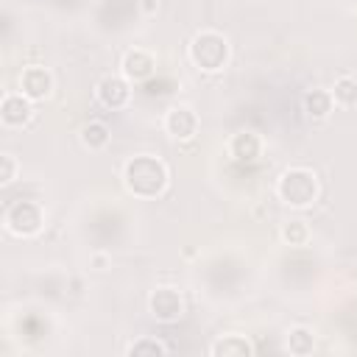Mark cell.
Segmentation results:
<instances>
[{"label": "cell", "instance_id": "2", "mask_svg": "<svg viewBox=\"0 0 357 357\" xmlns=\"http://www.w3.org/2000/svg\"><path fill=\"white\" fill-rule=\"evenodd\" d=\"M276 198L290 206V209H307L318 201L321 195V181L315 176L312 167H304V165H293V167H284L276 178V187H273Z\"/></svg>", "mask_w": 357, "mask_h": 357}, {"label": "cell", "instance_id": "12", "mask_svg": "<svg viewBox=\"0 0 357 357\" xmlns=\"http://www.w3.org/2000/svg\"><path fill=\"white\" fill-rule=\"evenodd\" d=\"M209 354H215V357H243V354H254V346H251V340L245 337V335H240V332H226V335H220L212 346H209Z\"/></svg>", "mask_w": 357, "mask_h": 357}, {"label": "cell", "instance_id": "10", "mask_svg": "<svg viewBox=\"0 0 357 357\" xmlns=\"http://www.w3.org/2000/svg\"><path fill=\"white\" fill-rule=\"evenodd\" d=\"M33 117V100L25 98L20 89L17 92H6L3 103H0V123L6 128H22L28 126Z\"/></svg>", "mask_w": 357, "mask_h": 357}, {"label": "cell", "instance_id": "13", "mask_svg": "<svg viewBox=\"0 0 357 357\" xmlns=\"http://www.w3.org/2000/svg\"><path fill=\"white\" fill-rule=\"evenodd\" d=\"M301 106H304L307 117H312V120H326V117L332 114V109H335V100H332V92H329V89L315 86V89H307V92H304Z\"/></svg>", "mask_w": 357, "mask_h": 357}, {"label": "cell", "instance_id": "17", "mask_svg": "<svg viewBox=\"0 0 357 357\" xmlns=\"http://www.w3.org/2000/svg\"><path fill=\"white\" fill-rule=\"evenodd\" d=\"M312 349H315V332H312L310 326H293V329L287 332V351H290V354L304 357V354H310Z\"/></svg>", "mask_w": 357, "mask_h": 357}, {"label": "cell", "instance_id": "3", "mask_svg": "<svg viewBox=\"0 0 357 357\" xmlns=\"http://www.w3.org/2000/svg\"><path fill=\"white\" fill-rule=\"evenodd\" d=\"M187 56H190V64L195 70H201V73H220L229 64L231 47H229V39L220 31L204 28V31H198L190 39Z\"/></svg>", "mask_w": 357, "mask_h": 357}, {"label": "cell", "instance_id": "4", "mask_svg": "<svg viewBox=\"0 0 357 357\" xmlns=\"http://www.w3.org/2000/svg\"><path fill=\"white\" fill-rule=\"evenodd\" d=\"M3 226L14 237H36L45 229V212L36 201L17 198L3 209Z\"/></svg>", "mask_w": 357, "mask_h": 357}, {"label": "cell", "instance_id": "16", "mask_svg": "<svg viewBox=\"0 0 357 357\" xmlns=\"http://www.w3.org/2000/svg\"><path fill=\"white\" fill-rule=\"evenodd\" d=\"M329 92H332L335 106H340V109L357 106V78H354V75H340V78L332 84Z\"/></svg>", "mask_w": 357, "mask_h": 357}, {"label": "cell", "instance_id": "15", "mask_svg": "<svg viewBox=\"0 0 357 357\" xmlns=\"http://www.w3.org/2000/svg\"><path fill=\"white\" fill-rule=\"evenodd\" d=\"M279 237H282V243H284V245L301 248V245H307V243H310V237H312V229H310V223H307V220H301V218H293V220L282 223V229H279Z\"/></svg>", "mask_w": 357, "mask_h": 357}, {"label": "cell", "instance_id": "7", "mask_svg": "<svg viewBox=\"0 0 357 357\" xmlns=\"http://www.w3.org/2000/svg\"><path fill=\"white\" fill-rule=\"evenodd\" d=\"M95 100L103 106V109H126L131 103V81L120 73V75H103L98 84H95Z\"/></svg>", "mask_w": 357, "mask_h": 357}, {"label": "cell", "instance_id": "11", "mask_svg": "<svg viewBox=\"0 0 357 357\" xmlns=\"http://www.w3.org/2000/svg\"><path fill=\"white\" fill-rule=\"evenodd\" d=\"M265 151V139L257 134V131H237L229 137L226 142V153L234 159V162H243V165H251L262 156Z\"/></svg>", "mask_w": 357, "mask_h": 357}, {"label": "cell", "instance_id": "14", "mask_svg": "<svg viewBox=\"0 0 357 357\" xmlns=\"http://www.w3.org/2000/svg\"><path fill=\"white\" fill-rule=\"evenodd\" d=\"M78 139H81V145H84L86 151H103V148H109V142H112V131H109L106 123L89 120V123L81 126Z\"/></svg>", "mask_w": 357, "mask_h": 357}, {"label": "cell", "instance_id": "6", "mask_svg": "<svg viewBox=\"0 0 357 357\" xmlns=\"http://www.w3.org/2000/svg\"><path fill=\"white\" fill-rule=\"evenodd\" d=\"M162 128L170 139L176 142H190L198 128H201V120H198V112L187 103H173L165 109V117H162Z\"/></svg>", "mask_w": 357, "mask_h": 357}, {"label": "cell", "instance_id": "8", "mask_svg": "<svg viewBox=\"0 0 357 357\" xmlns=\"http://www.w3.org/2000/svg\"><path fill=\"white\" fill-rule=\"evenodd\" d=\"M17 86L25 98H31L33 103L36 100H45L50 92H53V73L42 64H28L22 67V73L17 75Z\"/></svg>", "mask_w": 357, "mask_h": 357}, {"label": "cell", "instance_id": "19", "mask_svg": "<svg viewBox=\"0 0 357 357\" xmlns=\"http://www.w3.org/2000/svg\"><path fill=\"white\" fill-rule=\"evenodd\" d=\"M17 176H20V162H17L14 153L6 151V153L0 156V184L6 187V184H11Z\"/></svg>", "mask_w": 357, "mask_h": 357}, {"label": "cell", "instance_id": "5", "mask_svg": "<svg viewBox=\"0 0 357 357\" xmlns=\"http://www.w3.org/2000/svg\"><path fill=\"white\" fill-rule=\"evenodd\" d=\"M148 312H151L159 324H176V321L184 318L187 301H184V296H181L178 287H173V284H159V287H153L151 296H148Z\"/></svg>", "mask_w": 357, "mask_h": 357}, {"label": "cell", "instance_id": "9", "mask_svg": "<svg viewBox=\"0 0 357 357\" xmlns=\"http://www.w3.org/2000/svg\"><path fill=\"white\" fill-rule=\"evenodd\" d=\"M120 73L131 84H142V81L153 78V73H156V56L151 50H145V47H131V50L123 53Z\"/></svg>", "mask_w": 357, "mask_h": 357}, {"label": "cell", "instance_id": "18", "mask_svg": "<svg viewBox=\"0 0 357 357\" xmlns=\"http://www.w3.org/2000/svg\"><path fill=\"white\" fill-rule=\"evenodd\" d=\"M167 351H170V346L159 337H137L126 349V354H134V357H139V354H167Z\"/></svg>", "mask_w": 357, "mask_h": 357}, {"label": "cell", "instance_id": "1", "mask_svg": "<svg viewBox=\"0 0 357 357\" xmlns=\"http://www.w3.org/2000/svg\"><path fill=\"white\" fill-rule=\"evenodd\" d=\"M120 181L128 195H134L139 201H153V198L165 195V190L170 184V170L153 153H134L131 159H126V165L120 170Z\"/></svg>", "mask_w": 357, "mask_h": 357}]
</instances>
